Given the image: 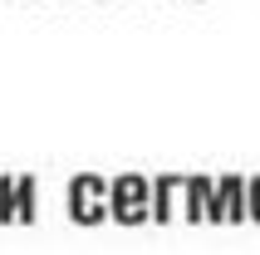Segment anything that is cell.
Listing matches in <instances>:
<instances>
[{
  "instance_id": "277c9868",
  "label": "cell",
  "mask_w": 260,
  "mask_h": 255,
  "mask_svg": "<svg viewBox=\"0 0 260 255\" xmlns=\"http://www.w3.org/2000/svg\"><path fill=\"white\" fill-rule=\"evenodd\" d=\"M35 197H40V182L15 177V221H35Z\"/></svg>"
},
{
  "instance_id": "7a4b0ae2",
  "label": "cell",
  "mask_w": 260,
  "mask_h": 255,
  "mask_svg": "<svg viewBox=\"0 0 260 255\" xmlns=\"http://www.w3.org/2000/svg\"><path fill=\"white\" fill-rule=\"evenodd\" d=\"M147 192H152V182H147V177H138V172L113 177V182H108V216H113V221H123V226L147 221Z\"/></svg>"
},
{
  "instance_id": "3957f363",
  "label": "cell",
  "mask_w": 260,
  "mask_h": 255,
  "mask_svg": "<svg viewBox=\"0 0 260 255\" xmlns=\"http://www.w3.org/2000/svg\"><path fill=\"white\" fill-rule=\"evenodd\" d=\"M177 192H182V177H177V172L157 177V182H152V192H147V216L167 226V221H172V206H177Z\"/></svg>"
},
{
  "instance_id": "6da1fadb",
  "label": "cell",
  "mask_w": 260,
  "mask_h": 255,
  "mask_svg": "<svg viewBox=\"0 0 260 255\" xmlns=\"http://www.w3.org/2000/svg\"><path fill=\"white\" fill-rule=\"evenodd\" d=\"M64 206H69L74 226H99L103 216H108V182H103L99 172H79V177H69V186H64Z\"/></svg>"
},
{
  "instance_id": "5b68a950",
  "label": "cell",
  "mask_w": 260,
  "mask_h": 255,
  "mask_svg": "<svg viewBox=\"0 0 260 255\" xmlns=\"http://www.w3.org/2000/svg\"><path fill=\"white\" fill-rule=\"evenodd\" d=\"M10 221H15V177L0 172V226H10Z\"/></svg>"
}]
</instances>
